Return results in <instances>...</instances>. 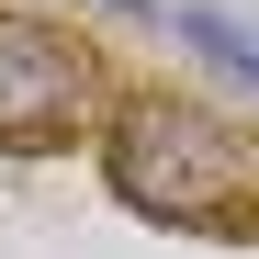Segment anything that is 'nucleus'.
<instances>
[{
	"mask_svg": "<svg viewBox=\"0 0 259 259\" xmlns=\"http://www.w3.org/2000/svg\"><path fill=\"white\" fill-rule=\"evenodd\" d=\"M102 181L136 203V214H158V226L214 237V226L248 214L259 169H248V147L203 102H181V91H124L113 102V136H102Z\"/></svg>",
	"mask_w": 259,
	"mask_h": 259,
	"instance_id": "f257e3e1",
	"label": "nucleus"
},
{
	"mask_svg": "<svg viewBox=\"0 0 259 259\" xmlns=\"http://www.w3.org/2000/svg\"><path fill=\"white\" fill-rule=\"evenodd\" d=\"M91 91H102V68H91L79 34L34 23V12H0V147L12 158L68 147L79 124H91Z\"/></svg>",
	"mask_w": 259,
	"mask_h": 259,
	"instance_id": "f03ea898",
	"label": "nucleus"
},
{
	"mask_svg": "<svg viewBox=\"0 0 259 259\" xmlns=\"http://www.w3.org/2000/svg\"><path fill=\"white\" fill-rule=\"evenodd\" d=\"M158 12H169V34H181L192 57H214V68L237 79V91H259V46H248L237 23H214V12H192V0H158Z\"/></svg>",
	"mask_w": 259,
	"mask_h": 259,
	"instance_id": "7ed1b4c3",
	"label": "nucleus"
}]
</instances>
